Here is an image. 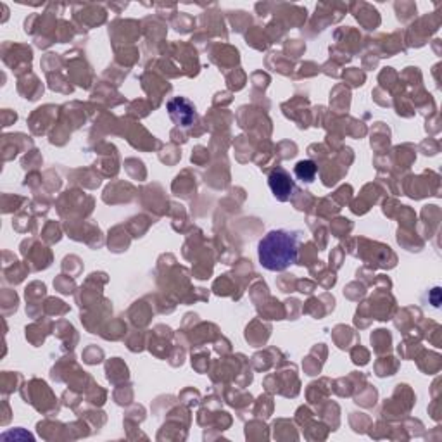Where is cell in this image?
Returning a JSON list of instances; mask_svg holds the SVG:
<instances>
[{"mask_svg":"<svg viewBox=\"0 0 442 442\" xmlns=\"http://www.w3.org/2000/svg\"><path fill=\"white\" fill-rule=\"evenodd\" d=\"M299 232L290 230H272L261 238L258 245V258L263 268L270 272H284L297 261Z\"/></svg>","mask_w":442,"mask_h":442,"instance_id":"cell-1","label":"cell"},{"mask_svg":"<svg viewBox=\"0 0 442 442\" xmlns=\"http://www.w3.org/2000/svg\"><path fill=\"white\" fill-rule=\"evenodd\" d=\"M268 183H270V189H272L273 195L278 199V201H289V199L292 197L294 180L290 178V175L287 173L285 170H282V168L273 170L272 173H270Z\"/></svg>","mask_w":442,"mask_h":442,"instance_id":"cell-2","label":"cell"},{"mask_svg":"<svg viewBox=\"0 0 442 442\" xmlns=\"http://www.w3.org/2000/svg\"><path fill=\"white\" fill-rule=\"evenodd\" d=\"M168 113H170V118L180 126H190L195 119L194 104L183 97L171 99V101L168 102Z\"/></svg>","mask_w":442,"mask_h":442,"instance_id":"cell-3","label":"cell"},{"mask_svg":"<svg viewBox=\"0 0 442 442\" xmlns=\"http://www.w3.org/2000/svg\"><path fill=\"white\" fill-rule=\"evenodd\" d=\"M294 173H296V177L299 178L301 182L311 183L314 180V177H316V173H318V166L314 165L313 161H299L296 165V170H294Z\"/></svg>","mask_w":442,"mask_h":442,"instance_id":"cell-4","label":"cell"},{"mask_svg":"<svg viewBox=\"0 0 442 442\" xmlns=\"http://www.w3.org/2000/svg\"><path fill=\"white\" fill-rule=\"evenodd\" d=\"M432 306L433 308H439V304H441V289L439 287H436V289L432 290Z\"/></svg>","mask_w":442,"mask_h":442,"instance_id":"cell-5","label":"cell"}]
</instances>
